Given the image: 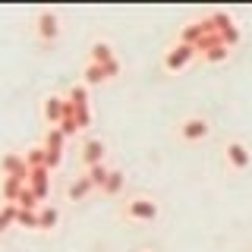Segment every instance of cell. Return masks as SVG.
Wrapping results in <instances>:
<instances>
[{
    "label": "cell",
    "instance_id": "cell-1",
    "mask_svg": "<svg viewBox=\"0 0 252 252\" xmlns=\"http://www.w3.org/2000/svg\"><path fill=\"white\" fill-rule=\"evenodd\" d=\"M120 215H123L126 220H136V224H155V220L161 218V205H158L152 195L136 192V195H129V199L123 202Z\"/></svg>",
    "mask_w": 252,
    "mask_h": 252
},
{
    "label": "cell",
    "instance_id": "cell-2",
    "mask_svg": "<svg viewBox=\"0 0 252 252\" xmlns=\"http://www.w3.org/2000/svg\"><path fill=\"white\" fill-rule=\"evenodd\" d=\"M208 22H211V29L218 32V35H220V41L230 47V51H233V47L243 41V32L233 26V16H230V13L215 10V13H208Z\"/></svg>",
    "mask_w": 252,
    "mask_h": 252
},
{
    "label": "cell",
    "instance_id": "cell-3",
    "mask_svg": "<svg viewBox=\"0 0 252 252\" xmlns=\"http://www.w3.org/2000/svg\"><path fill=\"white\" fill-rule=\"evenodd\" d=\"M195 57H199V51H195V47H189V44H183V41H177V44H170L167 51H164L161 66L167 69V73H180V69H186Z\"/></svg>",
    "mask_w": 252,
    "mask_h": 252
},
{
    "label": "cell",
    "instance_id": "cell-4",
    "mask_svg": "<svg viewBox=\"0 0 252 252\" xmlns=\"http://www.w3.org/2000/svg\"><path fill=\"white\" fill-rule=\"evenodd\" d=\"M35 38L41 44H54L60 38V16L54 10H41L35 16Z\"/></svg>",
    "mask_w": 252,
    "mask_h": 252
},
{
    "label": "cell",
    "instance_id": "cell-5",
    "mask_svg": "<svg viewBox=\"0 0 252 252\" xmlns=\"http://www.w3.org/2000/svg\"><path fill=\"white\" fill-rule=\"evenodd\" d=\"M104 155H107V142L98 136H89L82 142V148H79V161H82L85 170L94 167V164H104Z\"/></svg>",
    "mask_w": 252,
    "mask_h": 252
},
{
    "label": "cell",
    "instance_id": "cell-6",
    "mask_svg": "<svg viewBox=\"0 0 252 252\" xmlns=\"http://www.w3.org/2000/svg\"><path fill=\"white\" fill-rule=\"evenodd\" d=\"M66 107H69V101L63 98V94H47V98L41 101V117H44L47 129H54V126L63 123V114H66Z\"/></svg>",
    "mask_w": 252,
    "mask_h": 252
},
{
    "label": "cell",
    "instance_id": "cell-7",
    "mask_svg": "<svg viewBox=\"0 0 252 252\" xmlns=\"http://www.w3.org/2000/svg\"><path fill=\"white\" fill-rule=\"evenodd\" d=\"M0 173L29 183V173L32 170H29V164H26V155H22V152H6L3 158H0Z\"/></svg>",
    "mask_w": 252,
    "mask_h": 252
},
{
    "label": "cell",
    "instance_id": "cell-8",
    "mask_svg": "<svg viewBox=\"0 0 252 252\" xmlns=\"http://www.w3.org/2000/svg\"><path fill=\"white\" fill-rule=\"evenodd\" d=\"M224 158L233 170H249V164H252V152L246 148V142H240V139H233V142L224 145Z\"/></svg>",
    "mask_w": 252,
    "mask_h": 252
},
{
    "label": "cell",
    "instance_id": "cell-9",
    "mask_svg": "<svg viewBox=\"0 0 252 252\" xmlns=\"http://www.w3.org/2000/svg\"><path fill=\"white\" fill-rule=\"evenodd\" d=\"M208 132H211V123L205 120V117H186V120L180 123V139L183 142H202Z\"/></svg>",
    "mask_w": 252,
    "mask_h": 252
},
{
    "label": "cell",
    "instance_id": "cell-10",
    "mask_svg": "<svg viewBox=\"0 0 252 252\" xmlns=\"http://www.w3.org/2000/svg\"><path fill=\"white\" fill-rule=\"evenodd\" d=\"M208 32H211V22H208V16H205V19H195V22H189V26H183V32H180L177 41H183V44H189V47H195L205 35H208Z\"/></svg>",
    "mask_w": 252,
    "mask_h": 252
},
{
    "label": "cell",
    "instance_id": "cell-11",
    "mask_svg": "<svg viewBox=\"0 0 252 252\" xmlns=\"http://www.w3.org/2000/svg\"><path fill=\"white\" fill-rule=\"evenodd\" d=\"M51 173H54V170H47V167H38V170L29 173V186L35 189V195H38L41 202L51 199Z\"/></svg>",
    "mask_w": 252,
    "mask_h": 252
},
{
    "label": "cell",
    "instance_id": "cell-12",
    "mask_svg": "<svg viewBox=\"0 0 252 252\" xmlns=\"http://www.w3.org/2000/svg\"><path fill=\"white\" fill-rule=\"evenodd\" d=\"M26 186L29 183H22V180H16V177H0V199H3V205H16Z\"/></svg>",
    "mask_w": 252,
    "mask_h": 252
},
{
    "label": "cell",
    "instance_id": "cell-13",
    "mask_svg": "<svg viewBox=\"0 0 252 252\" xmlns=\"http://www.w3.org/2000/svg\"><path fill=\"white\" fill-rule=\"evenodd\" d=\"M92 192H94V186H92V180L85 177V173H82V177H76L73 183L66 186V199L69 202H82V199H89Z\"/></svg>",
    "mask_w": 252,
    "mask_h": 252
},
{
    "label": "cell",
    "instance_id": "cell-14",
    "mask_svg": "<svg viewBox=\"0 0 252 252\" xmlns=\"http://www.w3.org/2000/svg\"><path fill=\"white\" fill-rule=\"evenodd\" d=\"M38 218H41V230L38 233H51V230H57V224H60V208L47 202V205L38 208Z\"/></svg>",
    "mask_w": 252,
    "mask_h": 252
},
{
    "label": "cell",
    "instance_id": "cell-15",
    "mask_svg": "<svg viewBox=\"0 0 252 252\" xmlns=\"http://www.w3.org/2000/svg\"><path fill=\"white\" fill-rule=\"evenodd\" d=\"M107 82V73H104V66H101V63H85V66H82V85H89V89H92V85H104Z\"/></svg>",
    "mask_w": 252,
    "mask_h": 252
},
{
    "label": "cell",
    "instance_id": "cell-16",
    "mask_svg": "<svg viewBox=\"0 0 252 252\" xmlns=\"http://www.w3.org/2000/svg\"><path fill=\"white\" fill-rule=\"evenodd\" d=\"M123 186H126V173H123L120 167H114V170H110V177H107V183H104V189H101V195L117 199V195L123 192Z\"/></svg>",
    "mask_w": 252,
    "mask_h": 252
},
{
    "label": "cell",
    "instance_id": "cell-17",
    "mask_svg": "<svg viewBox=\"0 0 252 252\" xmlns=\"http://www.w3.org/2000/svg\"><path fill=\"white\" fill-rule=\"evenodd\" d=\"M89 60H92V63H101V66H104V63L114 60V47H110L107 41H94V44L89 47Z\"/></svg>",
    "mask_w": 252,
    "mask_h": 252
},
{
    "label": "cell",
    "instance_id": "cell-18",
    "mask_svg": "<svg viewBox=\"0 0 252 252\" xmlns=\"http://www.w3.org/2000/svg\"><path fill=\"white\" fill-rule=\"evenodd\" d=\"M110 170H114V167H107V164H94V167L85 170V177H89L92 186L101 192V189H104V183H107V177H110Z\"/></svg>",
    "mask_w": 252,
    "mask_h": 252
},
{
    "label": "cell",
    "instance_id": "cell-19",
    "mask_svg": "<svg viewBox=\"0 0 252 252\" xmlns=\"http://www.w3.org/2000/svg\"><path fill=\"white\" fill-rule=\"evenodd\" d=\"M66 98H69V104H73L76 110H85V107H89V85L76 82L73 89H69V94H66Z\"/></svg>",
    "mask_w": 252,
    "mask_h": 252
},
{
    "label": "cell",
    "instance_id": "cell-20",
    "mask_svg": "<svg viewBox=\"0 0 252 252\" xmlns=\"http://www.w3.org/2000/svg\"><path fill=\"white\" fill-rule=\"evenodd\" d=\"M44 161H47V148H44V145H32V148H26V164H29V170L44 167Z\"/></svg>",
    "mask_w": 252,
    "mask_h": 252
},
{
    "label": "cell",
    "instance_id": "cell-21",
    "mask_svg": "<svg viewBox=\"0 0 252 252\" xmlns=\"http://www.w3.org/2000/svg\"><path fill=\"white\" fill-rule=\"evenodd\" d=\"M41 145L47 148V152H63V148H66V136H63L57 126H54V129L44 132V142H41Z\"/></svg>",
    "mask_w": 252,
    "mask_h": 252
},
{
    "label": "cell",
    "instance_id": "cell-22",
    "mask_svg": "<svg viewBox=\"0 0 252 252\" xmlns=\"http://www.w3.org/2000/svg\"><path fill=\"white\" fill-rule=\"evenodd\" d=\"M16 218H19L16 205H0V236L10 230V227H16Z\"/></svg>",
    "mask_w": 252,
    "mask_h": 252
},
{
    "label": "cell",
    "instance_id": "cell-23",
    "mask_svg": "<svg viewBox=\"0 0 252 252\" xmlns=\"http://www.w3.org/2000/svg\"><path fill=\"white\" fill-rule=\"evenodd\" d=\"M16 208H22V211H38L41 208V199L35 195V189L26 186L22 189V195H19V202H16Z\"/></svg>",
    "mask_w": 252,
    "mask_h": 252
},
{
    "label": "cell",
    "instance_id": "cell-24",
    "mask_svg": "<svg viewBox=\"0 0 252 252\" xmlns=\"http://www.w3.org/2000/svg\"><path fill=\"white\" fill-rule=\"evenodd\" d=\"M16 227H22V230H41V218H38V211H22L19 208Z\"/></svg>",
    "mask_w": 252,
    "mask_h": 252
},
{
    "label": "cell",
    "instance_id": "cell-25",
    "mask_svg": "<svg viewBox=\"0 0 252 252\" xmlns=\"http://www.w3.org/2000/svg\"><path fill=\"white\" fill-rule=\"evenodd\" d=\"M227 57H230V47H227V44H218V47H211L208 54H202L205 63H224Z\"/></svg>",
    "mask_w": 252,
    "mask_h": 252
},
{
    "label": "cell",
    "instance_id": "cell-26",
    "mask_svg": "<svg viewBox=\"0 0 252 252\" xmlns=\"http://www.w3.org/2000/svg\"><path fill=\"white\" fill-rule=\"evenodd\" d=\"M76 120H79V132H85V129H92V107H85V110H76Z\"/></svg>",
    "mask_w": 252,
    "mask_h": 252
},
{
    "label": "cell",
    "instance_id": "cell-27",
    "mask_svg": "<svg viewBox=\"0 0 252 252\" xmlns=\"http://www.w3.org/2000/svg\"><path fill=\"white\" fill-rule=\"evenodd\" d=\"M104 73H107V82H114V79H117V76L123 73V63H120V60L114 57L110 63H104Z\"/></svg>",
    "mask_w": 252,
    "mask_h": 252
},
{
    "label": "cell",
    "instance_id": "cell-28",
    "mask_svg": "<svg viewBox=\"0 0 252 252\" xmlns=\"http://www.w3.org/2000/svg\"><path fill=\"white\" fill-rule=\"evenodd\" d=\"M60 164H63V152H47V161H44L47 170H60Z\"/></svg>",
    "mask_w": 252,
    "mask_h": 252
}]
</instances>
